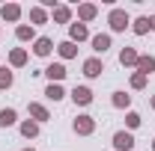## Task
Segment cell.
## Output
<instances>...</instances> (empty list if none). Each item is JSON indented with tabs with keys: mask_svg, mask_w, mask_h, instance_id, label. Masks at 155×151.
I'll return each instance as SVG.
<instances>
[{
	"mask_svg": "<svg viewBox=\"0 0 155 151\" xmlns=\"http://www.w3.org/2000/svg\"><path fill=\"white\" fill-rule=\"evenodd\" d=\"M107 21H110V30H114V33H122V30L131 24V18H128V12H125V9H110Z\"/></svg>",
	"mask_w": 155,
	"mask_h": 151,
	"instance_id": "6da1fadb",
	"label": "cell"
},
{
	"mask_svg": "<svg viewBox=\"0 0 155 151\" xmlns=\"http://www.w3.org/2000/svg\"><path fill=\"white\" fill-rule=\"evenodd\" d=\"M114 148L116 151H131L134 148V136H131L128 131H116L114 133Z\"/></svg>",
	"mask_w": 155,
	"mask_h": 151,
	"instance_id": "7a4b0ae2",
	"label": "cell"
},
{
	"mask_svg": "<svg viewBox=\"0 0 155 151\" xmlns=\"http://www.w3.org/2000/svg\"><path fill=\"white\" fill-rule=\"evenodd\" d=\"M93 131H96V119H93V116H78V119H75V133L90 136Z\"/></svg>",
	"mask_w": 155,
	"mask_h": 151,
	"instance_id": "3957f363",
	"label": "cell"
},
{
	"mask_svg": "<svg viewBox=\"0 0 155 151\" xmlns=\"http://www.w3.org/2000/svg\"><path fill=\"white\" fill-rule=\"evenodd\" d=\"M45 74L51 77V83H60V80L69 74V71H66V65H63V62H51V65L45 68Z\"/></svg>",
	"mask_w": 155,
	"mask_h": 151,
	"instance_id": "277c9868",
	"label": "cell"
},
{
	"mask_svg": "<svg viewBox=\"0 0 155 151\" xmlns=\"http://www.w3.org/2000/svg\"><path fill=\"white\" fill-rule=\"evenodd\" d=\"M72 101L81 104V107H87V104L93 101V92H90L87 86H75V89H72Z\"/></svg>",
	"mask_w": 155,
	"mask_h": 151,
	"instance_id": "5b68a950",
	"label": "cell"
},
{
	"mask_svg": "<svg viewBox=\"0 0 155 151\" xmlns=\"http://www.w3.org/2000/svg\"><path fill=\"white\" fill-rule=\"evenodd\" d=\"M101 71H104V65H101L98 57H90L87 62H84V74H87V77H98Z\"/></svg>",
	"mask_w": 155,
	"mask_h": 151,
	"instance_id": "8992f818",
	"label": "cell"
},
{
	"mask_svg": "<svg viewBox=\"0 0 155 151\" xmlns=\"http://www.w3.org/2000/svg\"><path fill=\"white\" fill-rule=\"evenodd\" d=\"M84 39H90V30H87V24H72L69 27V42H84Z\"/></svg>",
	"mask_w": 155,
	"mask_h": 151,
	"instance_id": "52a82bcc",
	"label": "cell"
},
{
	"mask_svg": "<svg viewBox=\"0 0 155 151\" xmlns=\"http://www.w3.org/2000/svg\"><path fill=\"white\" fill-rule=\"evenodd\" d=\"M51 51H54V42H51L48 36L36 39V45H33V54H36V57H48Z\"/></svg>",
	"mask_w": 155,
	"mask_h": 151,
	"instance_id": "ba28073f",
	"label": "cell"
},
{
	"mask_svg": "<svg viewBox=\"0 0 155 151\" xmlns=\"http://www.w3.org/2000/svg\"><path fill=\"white\" fill-rule=\"evenodd\" d=\"M137 59H140V54H137L134 48H122V51H119V62H122V65H134L137 68Z\"/></svg>",
	"mask_w": 155,
	"mask_h": 151,
	"instance_id": "9c48e42d",
	"label": "cell"
},
{
	"mask_svg": "<svg viewBox=\"0 0 155 151\" xmlns=\"http://www.w3.org/2000/svg\"><path fill=\"white\" fill-rule=\"evenodd\" d=\"M0 15H3V21H18L21 18V6L18 3H6V6L0 9Z\"/></svg>",
	"mask_w": 155,
	"mask_h": 151,
	"instance_id": "30bf717a",
	"label": "cell"
},
{
	"mask_svg": "<svg viewBox=\"0 0 155 151\" xmlns=\"http://www.w3.org/2000/svg\"><path fill=\"white\" fill-rule=\"evenodd\" d=\"M57 51H60V57H63V59H75L78 57V45H75V42H60Z\"/></svg>",
	"mask_w": 155,
	"mask_h": 151,
	"instance_id": "8fae6325",
	"label": "cell"
},
{
	"mask_svg": "<svg viewBox=\"0 0 155 151\" xmlns=\"http://www.w3.org/2000/svg\"><path fill=\"white\" fill-rule=\"evenodd\" d=\"M27 110H30V116H33V122H48V119H51V116H48V110H45V107H42V104H27Z\"/></svg>",
	"mask_w": 155,
	"mask_h": 151,
	"instance_id": "7c38bea8",
	"label": "cell"
},
{
	"mask_svg": "<svg viewBox=\"0 0 155 151\" xmlns=\"http://www.w3.org/2000/svg\"><path fill=\"white\" fill-rule=\"evenodd\" d=\"M96 15H98V9L93 6V3H81V6H78V18L81 21H93Z\"/></svg>",
	"mask_w": 155,
	"mask_h": 151,
	"instance_id": "4fadbf2b",
	"label": "cell"
},
{
	"mask_svg": "<svg viewBox=\"0 0 155 151\" xmlns=\"http://www.w3.org/2000/svg\"><path fill=\"white\" fill-rule=\"evenodd\" d=\"M107 48H110V36H104V33L93 36V51H96V54H104Z\"/></svg>",
	"mask_w": 155,
	"mask_h": 151,
	"instance_id": "5bb4252c",
	"label": "cell"
},
{
	"mask_svg": "<svg viewBox=\"0 0 155 151\" xmlns=\"http://www.w3.org/2000/svg\"><path fill=\"white\" fill-rule=\"evenodd\" d=\"M137 71L149 77V74L155 71V59H152V57H140V59H137Z\"/></svg>",
	"mask_w": 155,
	"mask_h": 151,
	"instance_id": "9a60e30c",
	"label": "cell"
},
{
	"mask_svg": "<svg viewBox=\"0 0 155 151\" xmlns=\"http://www.w3.org/2000/svg\"><path fill=\"white\" fill-rule=\"evenodd\" d=\"M9 62H12L15 68H21V65H27V51H24V48H15V51L9 54Z\"/></svg>",
	"mask_w": 155,
	"mask_h": 151,
	"instance_id": "2e32d148",
	"label": "cell"
},
{
	"mask_svg": "<svg viewBox=\"0 0 155 151\" xmlns=\"http://www.w3.org/2000/svg\"><path fill=\"white\" fill-rule=\"evenodd\" d=\"M18 122V113L15 110H0V128H12Z\"/></svg>",
	"mask_w": 155,
	"mask_h": 151,
	"instance_id": "e0dca14e",
	"label": "cell"
},
{
	"mask_svg": "<svg viewBox=\"0 0 155 151\" xmlns=\"http://www.w3.org/2000/svg\"><path fill=\"white\" fill-rule=\"evenodd\" d=\"M131 30H134L137 36H143V33H149V30H152V27H149V18H146V15H140L137 21H131Z\"/></svg>",
	"mask_w": 155,
	"mask_h": 151,
	"instance_id": "ac0fdd59",
	"label": "cell"
},
{
	"mask_svg": "<svg viewBox=\"0 0 155 151\" xmlns=\"http://www.w3.org/2000/svg\"><path fill=\"white\" fill-rule=\"evenodd\" d=\"M69 18H72V9L69 6H54V21L57 24H66Z\"/></svg>",
	"mask_w": 155,
	"mask_h": 151,
	"instance_id": "d6986e66",
	"label": "cell"
},
{
	"mask_svg": "<svg viewBox=\"0 0 155 151\" xmlns=\"http://www.w3.org/2000/svg\"><path fill=\"white\" fill-rule=\"evenodd\" d=\"M110 101H114V107L125 110V107L131 104V95H125V92H114V98H110Z\"/></svg>",
	"mask_w": 155,
	"mask_h": 151,
	"instance_id": "ffe728a7",
	"label": "cell"
},
{
	"mask_svg": "<svg viewBox=\"0 0 155 151\" xmlns=\"http://www.w3.org/2000/svg\"><path fill=\"white\" fill-rule=\"evenodd\" d=\"M21 133H24L27 139H33V136H39V125L36 122H21Z\"/></svg>",
	"mask_w": 155,
	"mask_h": 151,
	"instance_id": "44dd1931",
	"label": "cell"
},
{
	"mask_svg": "<svg viewBox=\"0 0 155 151\" xmlns=\"http://www.w3.org/2000/svg\"><path fill=\"white\" fill-rule=\"evenodd\" d=\"M30 21H33V24H45V21H48V12H45L42 6H33V9H30Z\"/></svg>",
	"mask_w": 155,
	"mask_h": 151,
	"instance_id": "7402d4cb",
	"label": "cell"
},
{
	"mask_svg": "<svg viewBox=\"0 0 155 151\" xmlns=\"http://www.w3.org/2000/svg\"><path fill=\"white\" fill-rule=\"evenodd\" d=\"M45 95H48L51 101H60V98H66V92H63V86H60V83H51V86L45 89Z\"/></svg>",
	"mask_w": 155,
	"mask_h": 151,
	"instance_id": "603a6c76",
	"label": "cell"
},
{
	"mask_svg": "<svg viewBox=\"0 0 155 151\" xmlns=\"http://www.w3.org/2000/svg\"><path fill=\"white\" fill-rule=\"evenodd\" d=\"M15 36H18L21 42H30V39L36 36V33H33V27H27V24H18V30H15Z\"/></svg>",
	"mask_w": 155,
	"mask_h": 151,
	"instance_id": "cb8c5ba5",
	"label": "cell"
},
{
	"mask_svg": "<svg viewBox=\"0 0 155 151\" xmlns=\"http://www.w3.org/2000/svg\"><path fill=\"white\" fill-rule=\"evenodd\" d=\"M9 86H12V71L0 65V89H9Z\"/></svg>",
	"mask_w": 155,
	"mask_h": 151,
	"instance_id": "d4e9b609",
	"label": "cell"
},
{
	"mask_svg": "<svg viewBox=\"0 0 155 151\" xmlns=\"http://www.w3.org/2000/svg\"><path fill=\"white\" fill-rule=\"evenodd\" d=\"M143 86H146V74H140V71L131 74V89H143Z\"/></svg>",
	"mask_w": 155,
	"mask_h": 151,
	"instance_id": "484cf974",
	"label": "cell"
},
{
	"mask_svg": "<svg viewBox=\"0 0 155 151\" xmlns=\"http://www.w3.org/2000/svg\"><path fill=\"white\" fill-rule=\"evenodd\" d=\"M125 125H128V128L134 131L137 125H140V116H137V113H128V116H125Z\"/></svg>",
	"mask_w": 155,
	"mask_h": 151,
	"instance_id": "4316f807",
	"label": "cell"
},
{
	"mask_svg": "<svg viewBox=\"0 0 155 151\" xmlns=\"http://www.w3.org/2000/svg\"><path fill=\"white\" fill-rule=\"evenodd\" d=\"M149 27H152V30H155V15H152V18H149Z\"/></svg>",
	"mask_w": 155,
	"mask_h": 151,
	"instance_id": "83f0119b",
	"label": "cell"
},
{
	"mask_svg": "<svg viewBox=\"0 0 155 151\" xmlns=\"http://www.w3.org/2000/svg\"><path fill=\"white\" fill-rule=\"evenodd\" d=\"M152 110H155V95H152Z\"/></svg>",
	"mask_w": 155,
	"mask_h": 151,
	"instance_id": "f1b7e54d",
	"label": "cell"
},
{
	"mask_svg": "<svg viewBox=\"0 0 155 151\" xmlns=\"http://www.w3.org/2000/svg\"><path fill=\"white\" fill-rule=\"evenodd\" d=\"M24 151H36V148H24Z\"/></svg>",
	"mask_w": 155,
	"mask_h": 151,
	"instance_id": "f546056e",
	"label": "cell"
},
{
	"mask_svg": "<svg viewBox=\"0 0 155 151\" xmlns=\"http://www.w3.org/2000/svg\"><path fill=\"white\" fill-rule=\"evenodd\" d=\"M152 148H155V139H152Z\"/></svg>",
	"mask_w": 155,
	"mask_h": 151,
	"instance_id": "4dcf8cb0",
	"label": "cell"
}]
</instances>
